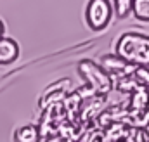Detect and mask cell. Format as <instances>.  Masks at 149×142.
I'll use <instances>...</instances> for the list:
<instances>
[{"mask_svg":"<svg viewBox=\"0 0 149 142\" xmlns=\"http://www.w3.org/2000/svg\"><path fill=\"white\" fill-rule=\"evenodd\" d=\"M116 56L132 66L149 64V36L142 33H125L116 43Z\"/></svg>","mask_w":149,"mask_h":142,"instance_id":"cell-1","label":"cell"},{"mask_svg":"<svg viewBox=\"0 0 149 142\" xmlns=\"http://www.w3.org/2000/svg\"><path fill=\"white\" fill-rule=\"evenodd\" d=\"M78 71H80V74L83 76V80L87 81V85L92 88V92L95 95L102 97L108 92H111V87H113L111 76L102 68L94 64L92 61H81L78 64Z\"/></svg>","mask_w":149,"mask_h":142,"instance_id":"cell-2","label":"cell"},{"mask_svg":"<svg viewBox=\"0 0 149 142\" xmlns=\"http://www.w3.org/2000/svg\"><path fill=\"white\" fill-rule=\"evenodd\" d=\"M113 5L108 0H90L85 9V21L90 30H104L113 17Z\"/></svg>","mask_w":149,"mask_h":142,"instance_id":"cell-3","label":"cell"},{"mask_svg":"<svg viewBox=\"0 0 149 142\" xmlns=\"http://www.w3.org/2000/svg\"><path fill=\"white\" fill-rule=\"evenodd\" d=\"M101 64H102V70L106 71L108 74H109V73H123V76H125V74H132L134 70H135V66L125 63V61H123L120 56H116V54L102 56Z\"/></svg>","mask_w":149,"mask_h":142,"instance_id":"cell-4","label":"cell"},{"mask_svg":"<svg viewBox=\"0 0 149 142\" xmlns=\"http://www.w3.org/2000/svg\"><path fill=\"white\" fill-rule=\"evenodd\" d=\"M19 57V45L12 38H0V64H12Z\"/></svg>","mask_w":149,"mask_h":142,"instance_id":"cell-5","label":"cell"},{"mask_svg":"<svg viewBox=\"0 0 149 142\" xmlns=\"http://www.w3.org/2000/svg\"><path fill=\"white\" fill-rule=\"evenodd\" d=\"M16 142H38L40 141V128L37 125H23L14 134Z\"/></svg>","mask_w":149,"mask_h":142,"instance_id":"cell-6","label":"cell"},{"mask_svg":"<svg viewBox=\"0 0 149 142\" xmlns=\"http://www.w3.org/2000/svg\"><path fill=\"white\" fill-rule=\"evenodd\" d=\"M132 12L137 19L149 21V0H135L132 2Z\"/></svg>","mask_w":149,"mask_h":142,"instance_id":"cell-7","label":"cell"},{"mask_svg":"<svg viewBox=\"0 0 149 142\" xmlns=\"http://www.w3.org/2000/svg\"><path fill=\"white\" fill-rule=\"evenodd\" d=\"M132 74H134V78L137 80V83L142 88L149 87V64H146V66H135V70H134Z\"/></svg>","mask_w":149,"mask_h":142,"instance_id":"cell-8","label":"cell"},{"mask_svg":"<svg viewBox=\"0 0 149 142\" xmlns=\"http://www.w3.org/2000/svg\"><path fill=\"white\" fill-rule=\"evenodd\" d=\"M111 5H113V12L118 17H125L132 12V2L130 0H116Z\"/></svg>","mask_w":149,"mask_h":142,"instance_id":"cell-9","label":"cell"},{"mask_svg":"<svg viewBox=\"0 0 149 142\" xmlns=\"http://www.w3.org/2000/svg\"><path fill=\"white\" fill-rule=\"evenodd\" d=\"M3 30H5V28H3V23L0 21V38H3Z\"/></svg>","mask_w":149,"mask_h":142,"instance_id":"cell-10","label":"cell"}]
</instances>
